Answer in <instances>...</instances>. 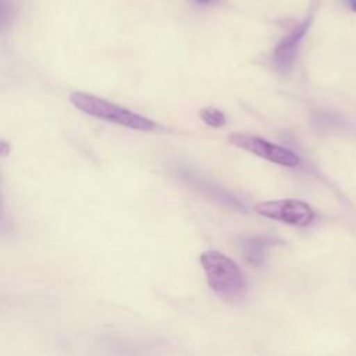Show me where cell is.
Instances as JSON below:
<instances>
[{"label":"cell","instance_id":"1","mask_svg":"<svg viewBox=\"0 0 356 356\" xmlns=\"http://www.w3.org/2000/svg\"><path fill=\"white\" fill-rule=\"evenodd\" d=\"M206 280L211 291L222 300H241L248 289V282L241 267L218 250H206L200 254Z\"/></svg>","mask_w":356,"mask_h":356},{"label":"cell","instance_id":"2","mask_svg":"<svg viewBox=\"0 0 356 356\" xmlns=\"http://www.w3.org/2000/svg\"><path fill=\"white\" fill-rule=\"evenodd\" d=\"M70 102L75 108L88 115L118 124L129 129L147 132L156 128V122H153L150 118L136 114L122 106L114 104L95 95H89L85 92H72L70 95Z\"/></svg>","mask_w":356,"mask_h":356},{"label":"cell","instance_id":"3","mask_svg":"<svg viewBox=\"0 0 356 356\" xmlns=\"http://www.w3.org/2000/svg\"><path fill=\"white\" fill-rule=\"evenodd\" d=\"M254 211L270 220L293 227H306L314 220V210L299 199L267 200L254 206Z\"/></svg>","mask_w":356,"mask_h":356},{"label":"cell","instance_id":"4","mask_svg":"<svg viewBox=\"0 0 356 356\" xmlns=\"http://www.w3.org/2000/svg\"><path fill=\"white\" fill-rule=\"evenodd\" d=\"M228 142L235 147L246 150L274 164H280L285 167H296L300 163L299 156L295 152L284 146L275 145L273 142H268L259 136H253L248 134H231L228 136Z\"/></svg>","mask_w":356,"mask_h":356},{"label":"cell","instance_id":"5","mask_svg":"<svg viewBox=\"0 0 356 356\" xmlns=\"http://www.w3.org/2000/svg\"><path fill=\"white\" fill-rule=\"evenodd\" d=\"M312 18H306L303 22H300L299 25H296L286 36H284L280 43L275 46L274 49V54H273V61L275 64V67L281 71H288L291 70V67L293 65V61L298 56V50H299V44L302 42V39L305 38L309 26H310Z\"/></svg>","mask_w":356,"mask_h":356},{"label":"cell","instance_id":"6","mask_svg":"<svg viewBox=\"0 0 356 356\" xmlns=\"http://www.w3.org/2000/svg\"><path fill=\"white\" fill-rule=\"evenodd\" d=\"M199 117L202 118V121L204 124H207L209 127H213V128H221L227 122V115L224 114V111H221L220 108L213 107V106L203 107L199 111Z\"/></svg>","mask_w":356,"mask_h":356},{"label":"cell","instance_id":"7","mask_svg":"<svg viewBox=\"0 0 356 356\" xmlns=\"http://www.w3.org/2000/svg\"><path fill=\"white\" fill-rule=\"evenodd\" d=\"M264 243L260 242L259 238H252L249 241H246L245 249H246V254H248V260L252 264H260L263 261V246Z\"/></svg>","mask_w":356,"mask_h":356},{"label":"cell","instance_id":"8","mask_svg":"<svg viewBox=\"0 0 356 356\" xmlns=\"http://www.w3.org/2000/svg\"><path fill=\"white\" fill-rule=\"evenodd\" d=\"M343 1L346 3V6H348L350 10L356 11V0H343Z\"/></svg>","mask_w":356,"mask_h":356},{"label":"cell","instance_id":"9","mask_svg":"<svg viewBox=\"0 0 356 356\" xmlns=\"http://www.w3.org/2000/svg\"><path fill=\"white\" fill-rule=\"evenodd\" d=\"M199 4H207V3H210L211 0H196Z\"/></svg>","mask_w":356,"mask_h":356}]
</instances>
